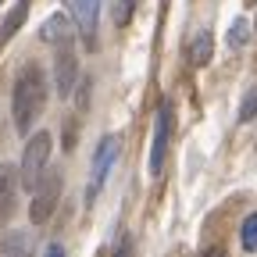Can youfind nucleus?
I'll list each match as a JSON object with an SVG mask.
<instances>
[{
  "label": "nucleus",
  "instance_id": "5",
  "mask_svg": "<svg viewBox=\"0 0 257 257\" xmlns=\"http://www.w3.org/2000/svg\"><path fill=\"white\" fill-rule=\"evenodd\" d=\"M168 143H172V104L165 100V104L157 107V118H154V143H150V175H161V172H165Z\"/></svg>",
  "mask_w": 257,
  "mask_h": 257
},
{
  "label": "nucleus",
  "instance_id": "4",
  "mask_svg": "<svg viewBox=\"0 0 257 257\" xmlns=\"http://www.w3.org/2000/svg\"><path fill=\"white\" fill-rule=\"evenodd\" d=\"M57 200H61V172H47V175L40 179V186L32 189V207H29L32 225H43V221L54 214Z\"/></svg>",
  "mask_w": 257,
  "mask_h": 257
},
{
  "label": "nucleus",
  "instance_id": "18",
  "mask_svg": "<svg viewBox=\"0 0 257 257\" xmlns=\"http://www.w3.org/2000/svg\"><path fill=\"white\" fill-rule=\"evenodd\" d=\"M200 257H225V246H207L200 250Z\"/></svg>",
  "mask_w": 257,
  "mask_h": 257
},
{
  "label": "nucleus",
  "instance_id": "14",
  "mask_svg": "<svg viewBox=\"0 0 257 257\" xmlns=\"http://www.w3.org/2000/svg\"><path fill=\"white\" fill-rule=\"evenodd\" d=\"M239 239H243V250L257 253V214H250L243 221V229H239Z\"/></svg>",
  "mask_w": 257,
  "mask_h": 257
},
{
  "label": "nucleus",
  "instance_id": "16",
  "mask_svg": "<svg viewBox=\"0 0 257 257\" xmlns=\"http://www.w3.org/2000/svg\"><path fill=\"white\" fill-rule=\"evenodd\" d=\"M253 114H257V89L246 93V100H243V107H239V121H250Z\"/></svg>",
  "mask_w": 257,
  "mask_h": 257
},
{
  "label": "nucleus",
  "instance_id": "7",
  "mask_svg": "<svg viewBox=\"0 0 257 257\" xmlns=\"http://www.w3.org/2000/svg\"><path fill=\"white\" fill-rule=\"evenodd\" d=\"M75 75H79L75 50H72V43H61V47H57V57H54V82H57V93H61V96L72 93Z\"/></svg>",
  "mask_w": 257,
  "mask_h": 257
},
{
  "label": "nucleus",
  "instance_id": "15",
  "mask_svg": "<svg viewBox=\"0 0 257 257\" xmlns=\"http://www.w3.org/2000/svg\"><path fill=\"white\" fill-rule=\"evenodd\" d=\"M133 8H136V0H114V11H111L114 25H128V22H133Z\"/></svg>",
  "mask_w": 257,
  "mask_h": 257
},
{
  "label": "nucleus",
  "instance_id": "19",
  "mask_svg": "<svg viewBox=\"0 0 257 257\" xmlns=\"http://www.w3.org/2000/svg\"><path fill=\"white\" fill-rule=\"evenodd\" d=\"M47 257H64V246H61V243H50V246H47Z\"/></svg>",
  "mask_w": 257,
  "mask_h": 257
},
{
  "label": "nucleus",
  "instance_id": "13",
  "mask_svg": "<svg viewBox=\"0 0 257 257\" xmlns=\"http://www.w3.org/2000/svg\"><path fill=\"white\" fill-rule=\"evenodd\" d=\"M246 40H250V22L246 18H236L232 29H229V47L239 50V47H246Z\"/></svg>",
  "mask_w": 257,
  "mask_h": 257
},
{
  "label": "nucleus",
  "instance_id": "11",
  "mask_svg": "<svg viewBox=\"0 0 257 257\" xmlns=\"http://www.w3.org/2000/svg\"><path fill=\"white\" fill-rule=\"evenodd\" d=\"M25 15H29V0H18V4L8 11V18L4 22H0V47H4L11 36H15V32L22 29V22H25Z\"/></svg>",
  "mask_w": 257,
  "mask_h": 257
},
{
  "label": "nucleus",
  "instance_id": "10",
  "mask_svg": "<svg viewBox=\"0 0 257 257\" xmlns=\"http://www.w3.org/2000/svg\"><path fill=\"white\" fill-rule=\"evenodd\" d=\"M40 36H43L47 43H54V47L72 43V25H68V18H64V15H50V18L43 22V29H40Z\"/></svg>",
  "mask_w": 257,
  "mask_h": 257
},
{
  "label": "nucleus",
  "instance_id": "8",
  "mask_svg": "<svg viewBox=\"0 0 257 257\" xmlns=\"http://www.w3.org/2000/svg\"><path fill=\"white\" fill-rule=\"evenodd\" d=\"M18 186H22V175L11 165H0V225L11 221L18 207Z\"/></svg>",
  "mask_w": 257,
  "mask_h": 257
},
{
  "label": "nucleus",
  "instance_id": "6",
  "mask_svg": "<svg viewBox=\"0 0 257 257\" xmlns=\"http://www.w3.org/2000/svg\"><path fill=\"white\" fill-rule=\"evenodd\" d=\"M64 8H68L82 43L93 50L96 47V22H100V0H64Z\"/></svg>",
  "mask_w": 257,
  "mask_h": 257
},
{
  "label": "nucleus",
  "instance_id": "17",
  "mask_svg": "<svg viewBox=\"0 0 257 257\" xmlns=\"http://www.w3.org/2000/svg\"><path fill=\"white\" fill-rule=\"evenodd\" d=\"M114 257H133V243L121 239V243H118V250H114Z\"/></svg>",
  "mask_w": 257,
  "mask_h": 257
},
{
  "label": "nucleus",
  "instance_id": "12",
  "mask_svg": "<svg viewBox=\"0 0 257 257\" xmlns=\"http://www.w3.org/2000/svg\"><path fill=\"white\" fill-rule=\"evenodd\" d=\"M0 257H32L29 236H25V232H8V236H0Z\"/></svg>",
  "mask_w": 257,
  "mask_h": 257
},
{
  "label": "nucleus",
  "instance_id": "1",
  "mask_svg": "<svg viewBox=\"0 0 257 257\" xmlns=\"http://www.w3.org/2000/svg\"><path fill=\"white\" fill-rule=\"evenodd\" d=\"M43 107H47V75L36 64H25L15 79V93H11V118L22 136L32 133V121L43 114Z\"/></svg>",
  "mask_w": 257,
  "mask_h": 257
},
{
  "label": "nucleus",
  "instance_id": "22",
  "mask_svg": "<svg viewBox=\"0 0 257 257\" xmlns=\"http://www.w3.org/2000/svg\"><path fill=\"white\" fill-rule=\"evenodd\" d=\"M0 4H4V0H0Z\"/></svg>",
  "mask_w": 257,
  "mask_h": 257
},
{
  "label": "nucleus",
  "instance_id": "9",
  "mask_svg": "<svg viewBox=\"0 0 257 257\" xmlns=\"http://www.w3.org/2000/svg\"><path fill=\"white\" fill-rule=\"evenodd\" d=\"M186 57H189L193 68H204V64H211V57H214V36H211L207 29H204V32H197V36L189 40Z\"/></svg>",
  "mask_w": 257,
  "mask_h": 257
},
{
  "label": "nucleus",
  "instance_id": "20",
  "mask_svg": "<svg viewBox=\"0 0 257 257\" xmlns=\"http://www.w3.org/2000/svg\"><path fill=\"white\" fill-rule=\"evenodd\" d=\"M246 4H253V0H246Z\"/></svg>",
  "mask_w": 257,
  "mask_h": 257
},
{
  "label": "nucleus",
  "instance_id": "2",
  "mask_svg": "<svg viewBox=\"0 0 257 257\" xmlns=\"http://www.w3.org/2000/svg\"><path fill=\"white\" fill-rule=\"evenodd\" d=\"M50 147H54L50 133H32V136H29V143H25V150H22V165H18V175H22V186H25L29 193L36 189V186H40V179L47 175Z\"/></svg>",
  "mask_w": 257,
  "mask_h": 257
},
{
  "label": "nucleus",
  "instance_id": "3",
  "mask_svg": "<svg viewBox=\"0 0 257 257\" xmlns=\"http://www.w3.org/2000/svg\"><path fill=\"white\" fill-rule=\"evenodd\" d=\"M118 150H121V140L118 136H104L100 147H96V154H93V175H89V186H86V200L89 204L100 197V189L107 182V172H111V165L118 161Z\"/></svg>",
  "mask_w": 257,
  "mask_h": 257
},
{
  "label": "nucleus",
  "instance_id": "21",
  "mask_svg": "<svg viewBox=\"0 0 257 257\" xmlns=\"http://www.w3.org/2000/svg\"><path fill=\"white\" fill-rule=\"evenodd\" d=\"M253 29H257V22H253Z\"/></svg>",
  "mask_w": 257,
  "mask_h": 257
}]
</instances>
